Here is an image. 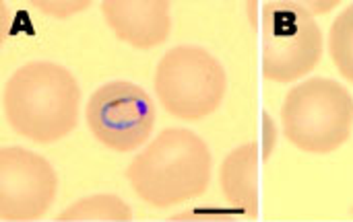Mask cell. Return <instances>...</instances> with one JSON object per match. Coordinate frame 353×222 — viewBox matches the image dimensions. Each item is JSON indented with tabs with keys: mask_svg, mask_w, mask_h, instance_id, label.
Here are the masks:
<instances>
[{
	"mask_svg": "<svg viewBox=\"0 0 353 222\" xmlns=\"http://www.w3.org/2000/svg\"><path fill=\"white\" fill-rule=\"evenodd\" d=\"M329 54L339 74L353 82V4H347L331 25Z\"/></svg>",
	"mask_w": 353,
	"mask_h": 222,
	"instance_id": "cell-11",
	"label": "cell"
},
{
	"mask_svg": "<svg viewBox=\"0 0 353 222\" xmlns=\"http://www.w3.org/2000/svg\"><path fill=\"white\" fill-rule=\"evenodd\" d=\"M132 208L114 194H93L66 206L60 214V222H130Z\"/></svg>",
	"mask_w": 353,
	"mask_h": 222,
	"instance_id": "cell-10",
	"label": "cell"
},
{
	"mask_svg": "<svg viewBox=\"0 0 353 222\" xmlns=\"http://www.w3.org/2000/svg\"><path fill=\"white\" fill-rule=\"evenodd\" d=\"M151 95L130 80H110L93 91L85 105V122L93 138L114 153L147 146L155 130Z\"/></svg>",
	"mask_w": 353,
	"mask_h": 222,
	"instance_id": "cell-6",
	"label": "cell"
},
{
	"mask_svg": "<svg viewBox=\"0 0 353 222\" xmlns=\"http://www.w3.org/2000/svg\"><path fill=\"white\" fill-rule=\"evenodd\" d=\"M153 89L159 105L170 115L199 122L221 107L228 93V72L211 52L184 43L159 58Z\"/></svg>",
	"mask_w": 353,
	"mask_h": 222,
	"instance_id": "cell-5",
	"label": "cell"
},
{
	"mask_svg": "<svg viewBox=\"0 0 353 222\" xmlns=\"http://www.w3.org/2000/svg\"><path fill=\"white\" fill-rule=\"evenodd\" d=\"M35 8H39L43 14H50V16H56V19H66V16H72L81 10H87L91 6V2H83V0H77V2H66V0H60V2H54V0H33L31 2Z\"/></svg>",
	"mask_w": 353,
	"mask_h": 222,
	"instance_id": "cell-12",
	"label": "cell"
},
{
	"mask_svg": "<svg viewBox=\"0 0 353 222\" xmlns=\"http://www.w3.org/2000/svg\"><path fill=\"white\" fill-rule=\"evenodd\" d=\"M277 136H279V130H277V124L273 122V118L263 111V124H261V140L259 146H261V155H263V161L267 163L275 144H277Z\"/></svg>",
	"mask_w": 353,
	"mask_h": 222,
	"instance_id": "cell-13",
	"label": "cell"
},
{
	"mask_svg": "<svg viewBox=\"0 0 353 222\" xmlns=\"http://www.w3.org/2000/svg\"><path fill=\"white\" fill-rule=\"evenodd\" d=\"M2 107L14 134L35 144H54L79 124L81 87L66 66L33 60L4 82Z\"/></svg>",
	"mask_w": 353,
	"mask_h": 222,
	"instance_id": "cell-1",
	"label": "cell"
},
{
	"mask_svg": "<svg viewBox=\"0 0 353 222\" xmlns=\"http://www.w3.org/2000/svg\"><path fill=\"white\" fill-rule=\"evenodd\" d=\"M58 194L52 163L23 146L0 148V221H39Z\"/></svg>",
	"mask_w": 353,
	"mask_h": 222,
	"instance_id": "cell-7",
	"label": "cell"
},
{
	"mask_svg": "<svg viewBox=\"0 0 353 222\" xmlns=\"http://www.w3.org/2000/svg\"><path fill=\"white\" fill-rule=\"evenodd\" d=\"M108 29L134 49H153L170 39L172 4L168 0H103Z\"/></svg>",
	"mask_w": 353,
	"mask_h": 222,
	"instance_id": "cell-8",
	"label": "cell"
},
{
	"mask_svg": "<svg viewBox=\"0 0 353 222\" xmlns=\"http://www.w3.org/2000/svg\"><path fill=\"white\" fill-rule=\"evenodd\" d=\"M353 128L352 93L337 80L312 76L292 87L281 105L285 140L308 155L341 148Z\"/></svg>",
	"mask_w": 353,
	"mask_h": 222,
	"instance_id": "cell-3",
	"label": "cell"
},
{
	"mask_svg": "<svg viewBox=\"0 0 353 222\" xmlns=\"http://www.w3.org/2000/svg\"><path fill=\"white\" fill-rule=\"evenodd\" d=\"M261 74L271 82H296L323 60L325 39L302 0H269L259 8Z\"/></svg>",
	"mask_w": 353,
	"mask_h": 222,
	"instance_id": "cell-4",
	"label": "cell"
},
{
	"mask_svg": "<svg viewBox=\"0 0 353 222\" xmlns=\"http://www.w3.org/2000/svg\"><path fill=\"white\" fill-rule=\"evenodd\" d=\"M211 175V151L188 128L161 130L126 167L130 188L153 208L178 206L203 196Z\"/></svg>",
	"mask_w": 353,
	"mask_h": 222,
	"instance_id": "cell-2",
	"label": "cell"
},
{
	"mask_svg": "<svg viewBox=\"0 0 353 222\" xmlns=\"http://www.w3.org/2000/svg\"><path fill=\"white\" fill-rule=\"evenodd\" d=\"M261 163L259 142H246L230 151L219 167L223 198L248 219H259L261 214Z\"/></svg>",
	"mask_w": 353,
	"mask_h": 222,
	"instance_id": "cell-9",
	"label": "cell"
}]
</instances>
